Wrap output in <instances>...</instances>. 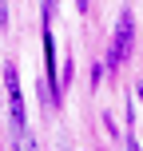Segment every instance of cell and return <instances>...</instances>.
I'll return each mask as SVG.
<instances>
[{
    "instance_id": "cell-1",
    "label": "cell",
    "mask_w": 143,
    "mask_h": 151,
    "mask_svg": "<svg viewBox=\"0 0 143 151\" xmlns=\"http://www.w3.org/2000/svg\"><path fill=\"white\" fill-rule=\"evenodd\" d=\"M131 48H135V16H131V8H123L119 20H115V36H111V48H107L103 68L115 72V68H119V64L131 56Z\"/></svg>"
},
{
    "instance_id": "cell-2",
    "label": "cell",
    "mask_w": 143,
    "mask_h": 151,
    "mask_svg": "<svg viewBox=\"0 0 143 151\" xmlns=\"http://www.w3.org/2000/svg\"><path fill=\"white\" fill-rule=\"evenodd\" d=\"M4 88H8V123H12V135L28 131V115H24V96H20V72L16 64H4Z\"/></svg>"
},
{
    "instance_id": "cell-3",
    "label": "cell",
    "mask_w": 143,
    "mask_h": 151,
    "mask_svg": "<svg viewBox=\"0 0 143 151\" xmlns=\"http://www.w3.org/2000/svg\"><path fill=\"white\" fill-rule=\"evenodd\" d=\"M12 151H36V139H32V131H24V135H12Z\"/></svg>"
},
{
    "instance_id": "cell-4",
    "label": "cell",
    "mask_w": 143,
    "mask_h": 151,
    "mask_svg": "<svg viewBox=\"0 0 143 151\" xmlns=\"http://www.w3.org/2000/svg\"><path fill=\"white\" fill-rule=\"evenodd\" d=\"M52 12H56V0H44V28H48V20H52Z\"/></svg>"
},
{
    "instance_id": "cell-5",
    "label": "cell",
    "mask_w": 143,
    "mask_h": 151,
    "mask_svg": "<svg viewBox=\"0 0 143 151\" xmlns=\"http://www.w3.org/2000/svg\"><path fill=\"white\" fill-rule=\"evenodd\" d=\"M0 28H8V4L0 0Z\"/></svg>"
},
{
    "instance_id": "cell-6",
    "label": "cell",
    "mask_w": 143,
    "mask_h": 151,
    "mask_svg": "<svg viewBox=\"0 0 143 151\" xmlns=\"http://www.w3.org/2000/svg\"><path fill=\"white\" fill-rule=\"evenodd\" d=\"M135 96H139V104H143V83H139V91H135Z\"/></svg>"
}]
</instances>
